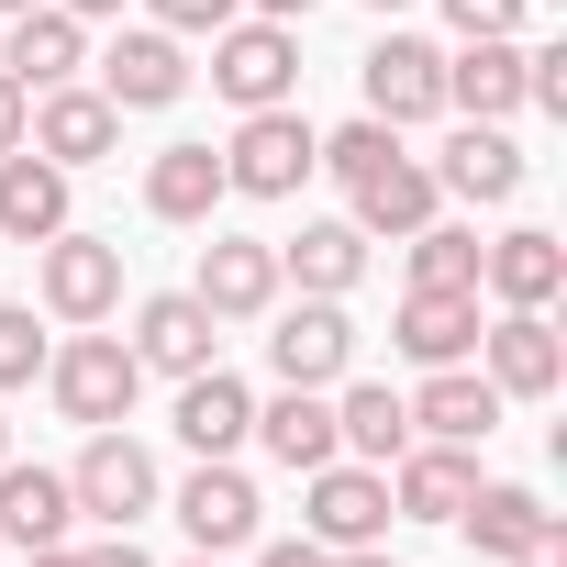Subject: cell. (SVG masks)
<instances>
[{"instance_id": "obj_20", "label": "cell", "mask_w": 567, "mask_h": 567, "mask_svg": "<svg viewBox=\"0 0 567 567\" xmlns=\"http://www.w3.org/2000/svg\"><path fill=\"white\" fill-rule=\"evenodd\" d=\"M123 346H134V368H145V379H189V368H212L223 323H212L189 290H156V301L134 312V334H123Z\"/></svg>"}, {"instance_id": "obj_38", "label": "cell", "mask_w": 567, "mask_h": 567, "mask_svg": "<svg viewBox=\"0 0 567 567\" xmlns=\"http://www.w3.org/2000/svg\"><path fill=\"white\" fill-rule=\"evenodd\" d=\"M23 123H34V90H23L12 68H0V156H12V145H23Z\"/></svg>"}, {"instance_id": "obj_6", "label": "cell", "mask_w": 567, "mask_h": 567, "mask_svg": "<svg viewBox=\"0 0 567 567\" xmlns=\"http://www.w3.org/2000/svg\"><path fill=\"white\" fill-rule=\"evenodd\" d=\"M357 90H368V123H390V134H412V123H434L445 112V45H423V34H379L368 56H357Z\"/></svg>"}, {"instance_id": "obj_23", "label": "cell", "mask_w": 567, "mask_h": 567, "mask_svg": "<svg viewBox=\"0 0 567 567\" xmlns=\"http://www.w3.org/2000/svg\"><path fill=\"white\" fill-rule=\"evenodd\" d=\"M0 68H12L23 90H68L90 68V23L56 12V0H34V12H12V34H0Z\"/></svg>"}, {"instance_id": "obj_14", "label": "cell", "mask_w": 567, "mask_h": 567, "mask_svg": "<svg viewBox=\"0 0 567 567\" xmlns=\"http://www.w3.org/2000/svg\"><path fill=\"white\" fill-rule=\"evenodd\" d=\"M467 489H478V445H434V434H412V445L390 456V523H456Z\"/></svg>"}, {"instance_id": "obj_32", "label": "cell", "mask_w": 567, "mask_h": 567, "mask_svg": "<svg viewBox=\"0 0 567 567\" xmlns=\"http://www.w3.org/2000/svg\"><path fill=\"white\" fill-rule=\"evenodd\" d=\"M45 357H56V334L34 323V301H0V390L45 379Z\"/></svg>"}, {"instance_id": "obj_9", "label": "cell", "mask_w": 567, "mask_h": 567, "mask_svg": "<svg viewBox=\"0 0 567 567\" xmlns=\"http://www.w3.org/2000/svg\"><path fill=\"white\" fill-rule=\"evenodd\" d=\"M278 290H290V278H278V245H267V234H212V245H200L189 301H200L212 323H267Z\"/></svg>"}, {"instance_id": "obj_15", "label": "cell", "mask_w": 567, "mask_h": 567, "mask_svg": "<svg viewBox=\"0 0 567 567\" xmlns=\"http://www.w3.org/2000/svg\"><path fill=\"white\" fill-rule=\"evenodd\" d=\"M423 167H434L445 200H478V212L523 200V145H512V123H456L445 156H423Z\"/></svg>"}, {"instance_id": "obj_36", "label": "cell", "mask_w": 567, "mask_h": 567, "mask_svg": "<svg viewBox=\"0 0 567 567\" xmlns=\"http://www.w3.org/2000/svg\"><path fill=\"white\" fill-rule=\"evenodd\" d=\"M445 23H456V45L467 34H523V0H445Z\"/></svg>"}, {"instance_id": "obj_28", "label": "cell", "mask_w": 567, "mask_h": 567, "mask_svg": "<svg viewBox=\"0 0 567 567\" xmlns=\"http://www.w3.org/2000/svg\"><path fill=\"white\" fill-rule=\"evenodd\" d=\"M234 189H223V145H156L145 167V212L156 223H212Z\"/></svg>"}, {"instance_id": "obj_16", "label": "cell", "mask_w": 567, "mask_h": 567, "mask_svg": "<svg viewBox=\"0 0 567 567\" xmlns=\"http://www.w3.org/2000/svg\"><path fill=\"white\" fill-rule=\"evenodd\" d=\"M401 412H412V434H434V445H489L512 401L478 379V357H456V368H423V390H412Z\"/></svg>"}, {"instance_id": "obj_39", "label": "cell", "mask_w": 567, "mask_h": 567, "mask_svg": "<svg viewBox=\"0 0 567 567\" xmlns=\"http://www.w3.org/2000/svg\"><path fill=\"white\" fill-rule=\"evenodd\" d=\"M79 567H156L134 534H101V545H79Z\"/></svg>"}, {"instance_id": "obj_29", "label": "cell", "mask_w": 567, "mask_h": 567, "mask_svg": "<svg viewBox=\"0 0 567 567\" xmlns=\"http://www.w3.org/2000/svg\"><path fill=\"white\" fill-rule=\"evenodd\" d=\"M334 445H346L357 467H390V456L412 445V412H401V390H379V379H334Z\"/></svg>"}, {"instance_id": "obj_45", "label": "cell", "mask_w": 567, "mask_h": 567, "mask_svg": "<svg viewBox=\"0 0 567 567\" xmlns=\"http://www.w3.org/2000/svg\"><path fill=\"white\" fill-rule=\"evenodd\" d=\"M368 12H379V23H401V12H412V0H368Z\"/></svg>"}, {"instance_id": "obj_35", "label": "cell", "mask_w": 567, "mask_h": 567, "mask_svg": "<svg viewBox=\"0 0 567 567\" xmlns=\"http://www.w3.org/2000/svg\"><path fill=\"white\" fill-rule=\"evenodd\" d=\"M145 12H156L167 34H223V23L245 12V0H145Z\"/></svg>"}, {"instance_id": "obj_10", "label": "cell", "mask_w": 567, "mask_h": 567, "mask_svg": "<svg viewBox=\"0 0 567 567\" xmlns=\"http://www.w3.org/2000/svg\"><path fill=\"white\" fill-rule=\"evenodd\" d=\"M267 368H278V390H334L346 368H357V323H346V301H290L267 323Z\"/></svg>"}, {"instance_id": "obj_24", "label": "cell", "mask_w": 567, "mask_h": 567, "mask_svg": "<svg viewBox=\"0 0 567 567\" xmlns=\"http://www.w3.org/2000/svg\"><path fill=\"white\" fill-rule=\"evenodd\" d=\"M478 290H412L401 301V323H390V346L412 357V368H456V357H478Z\"/></svg>"}, {"instance_id": "obj_5", "label": "cell", "mask_w": 567, "mask_h": 567, "mask_svg": "<svg viewBox=\"0 0 567 567\" xmlns=\"http://www.w3.org/2000/svg\"><path fill=\"white\" fill-rule=\"evenodd\" d=\"M301 534H312L323 556H346V545H390V467L323 456V467L301 478Z\"/></svg>"}, {"instance_id": "obj_4", "label": "cell", "mask_w": 567, "mask_h": 567, "mask_svg": "<svg viewBox=\"0 0 567 567\" xmlns=\"http://www.w3.org/2000/svg\"><path fill=\"white\" fill-rule=\"evenodd\" d=\"M212 90L234 101V112H278L301 90V23H256V12H234L223 34H212Z\"/></svg>"}, {"instance_id": "obj_22", "label": "cell", "mask_w": 567, "mask_h": 567, "mask_svg": "<svg viewBox=\"0 0 567 567\" xmlns=\"http://www.w3.org/2000/svg\"><path fill=\"white\" fill-rule=\"evenodd\" d=\"M79 534V489L68 467H23V456H0V545H68Z\"/></svg>"}, {"instance_id": "obj_40", "label": "cell", "mask_w": 567, "mask_h": 567, "mask_svg": "<svg viewBox=\"0 0 567 567\" xmlns=\"http://www.w3.org/2000/svg\"><path fill=\"white\" fill-rule=\"evenodd\" d=\"M256 567H323V545L312 534H278V545H256Z\"/></svg>"}, {"instance_id": "obj_11", "label": "cell", "mask_w": 567, "mask_h": 567, "mask_svg": "<svg viewBox=\"0 0 567 567\" xmlns=\"http://www.w3.org/2000/svg\"><path fill=\"white\" fill-rule=\"evenodd\" d=\"M478 379H489L501 401H556V390H567L556 323H545V312H489V323H478Z\"/></svg>"}, {"instance_id": "obj_1", "label": "cell", "mask_w": 567, "mask_h": 567, "mask_svg": "<svg viewBox=\"0 0 567 567\" xmlns=\"http://www.w3.org/2000/svg\"><path fill=\"white\" fill-rule=\"evenodd\" d=\"M45 390H56V412L68 423H134V390H145V368H134V346L123 334H101V323H68V346L45 357Z\"/></svg>"}, {"instance_id": "obj_21", "label": "cell", "mask_w": 567, "mask_h": 567, "mask_svg": "<svg viewBox=\"0 0 567 567\" xmlns=\"http://www.w3.org/2000/svg\"><path fill=\"white\" fill-rule=\"evenodd\" d=\"M245 434H256V390L212 357V368H189L178 379V445L189 456H245Z\"/></svg>"}, {"instance_id": "obj_44", "label": "cell", "mask_w": 567, "mask_h": 567, "mask_svg": "<svg viewBox=\"0 0 567 567\" xmlns=\"http://www.w3.org/2000/svg\"><path fill=\"white\" fill-rule=\"evenodd\" d=\"M56 12H79V23H112V12H123V0H56Z\"/></svg>"}, {"instance_id": "obj_42", "label": "cell", "mask_w": 567, "mask_h": 567, "mask_svg": "<svg viewBox=\"0 0 567 567\" xmlns=\"http://www.w3.org/2000/svg\"><path fill=\"white\" fill-rule=\"evenodd\" d=\"M245 12H256V23H301L312 0H245Z\"/></svg>"}, {"instance_id": "obj_17", "label": "cell", "mask_w": 567, "mask_h": 567, "mask_svg": "<svg viewBox=\"0 0 567 567\" xmlns=\"http://www.w3.org/2000/svg\"><path fill=\"white\" fill-rule=\"evenodd\" d=\"M478 290H489L501 312H545V301L567 290V245H556L545 223H512V234H489V245H478Z\"/></svg>"}, {"instance_id": "obj_19", "label": "cell", "mask_w": 567, "mask_h": 567, "mask_svg": "<svg viewBox=\"0 0 567 567\" xmlns=\"http://www.w3.org/2000/svg\"><path fill=\"white\" fill-rule=\"evenodd\" d=\"M445 112L512 123V112H523V34H467V45L445 56Z\"/></svg>"}, {"instance_id": "obj_12", "label": "cell", "mask_w": 567, "mask_h": 567, "mask_svg": "<svg viewBox=\"0 0 567 567\" xmlns=\"http://www.w3.org/2000/svg\"><path fill=\"white\" fill-rule=\"evenodd\" d=\"M189 79H200V68H189V45H178L167 23H134V34H112V56H101V101H112V112H167Z\"/></svg>"}, {"instance_id": "obj_3", "label": "cell", "mask_w": 567, "mask_h": 567, "mask_svg": "<svg viewBox=\"0 0 567 567\" xmlns=\"http://www.w3.org/2000/svg\"><path fill=\"white\" fill-rule=\"evenodd\" d=\"M312 167H323V134L301 123V101L245 112V123H234V145H223V189H234V200H290Z\"/></svg>"}, {"instance_id": "obj_48", "label": "cell", "mask_w": 567, "mask_h": 567, "mask_svg": "<svg viewBox=\"0 0 567 567\" xmlns=\"http://www.w3.org/2000/svg\"><path fill=\"white\" fill-rule=\"evenodd\" d=\"M189 567H223V556H189Z\"/></svg>"}, {"instance_id": "obj_41", "label": "cell", "mask_w": 567, "mask_h": 567, "mask_svg": "<svg viewBox=\"0 0 567 567\" xmlns=\"http://www.w3.org/2000/svg\"><path fill=\"white\" fill-rule=\"evenodd\" d=\"M323 567H401L390 545H346V556H323Z\"/></svg>"}, {"instance_id": "obj_47", "label": "cell", "mask_w": 567, "mask_h": 567, "mask_svg": "<svg viewBox=\"0 0 567 567\" xmlns=\"http://www.w3.org/2000/svg\"><path fill=\"white\" fill-rule=\"evenodd\" d=\"M0 456H12V423H0Z\"/></svg>"}, {"instance_id": "obj_31", "label": "cell", "mask_w": 567, "mask_h": 567, "mask_svg": "<svg viewBox=\"0 0 567 567\" xmlns=\"http://www.w3.org/2000/svg\"><path fill=\"white\" fill-rule=\"evenodd\" d=\"M401 245H412V290H478V234L467 223H423Z\"/></svg>"}, {"instance_id": "obj_26", "label": "cell", "mask_w": 567, "mask_h": 567, "mask_svg": "<svg viewBox=\"0 0 567 567\" xmlns=\"http://www.w3.org/2000/svg\"><path fill=\"white\" fill-rule=\"evenodd\" d=\"M278 278H301L312 301H346L357 278H368V234H357L346 212H323V223H301L290 245H278Z\"/></svg>"}, {"instance_id": "obj_2", "label": "cell", "mask_w": 567, "mask_h": 567, "mask_svg": "<svg viewBox=\"0 0 567 567\" xmlns=\"http://www.w3.org/2000/svg\"><path fill=\"white\" fill-rule=\"evenodd\" d=\"M34 312L45 323H112L123 312V245L112 234H45L34 245Z\"/></svg>"}, {"instance_id": "obj_27", "label": "cell", "mask_w": 567, "mask_h": 567, "mask_svg": "<svg viewBox=\"0 0 567 567\" xmlns=\"http://www.w3.org/2000/svg\"><path fill=\"white\" fill-rule=\"evenodd\" d=\"M0 234H12V245L68 234V167H56V156H34V145L0 156Z\"/></svg>"}, {"instance_id": "obj_46", "label": "cell", "mask_w": 567, "mask_h": 567, "mask_svg": "<svg viewBox=\"0 0 567 567\" xmlns=\"http://www.w3.org/2000/svg\"><path fill=\"white\" fill-rule=\"evenodd\" d=\"M0 12H34V0H0Z\"/></svg>"}, {"instance_id": "obj_33", "label": "cell", "mask_w": 567, "mask_h": 567, "mask_svg": "<svg viewBox=\"0 0 567 567\" xmlns=\"http://www.w3.org/2000/svg\"><path fill=\"white\" fill-rule=\"evenodd\" d=\"M390 145H401V134H390V123H368V112H357V123H346V134H323V167H334V178H346V189H357V178H368V167H379V156H390Z\"/></svg>"}, {"instance_id": "obj_43", "label": "cell", "mask_w": 567, "mask_h": 567, "mask_svg": "<svg viewBox=\"0 0 567 567\" xmlns=\"http://www.w3.org/2000/svg\"><path fill=\"white\" fill-rule=\"evenodd\" d=\"M23 567H79V534H68V545H34Z\"/></svg>"}, {"instance_id": "obj_18", "label": "cell", "mask_w": 567, "mask_h": 567, "mask_svg": "<svg viewBox=\"0 0 567 567\" xmlns=\"http://www.w3.org/2000/svg\"><path fill=\"white\" fill-rule=\"evenodd\" d=\"M434 200H445V189H434V167H423L412 145H390V156H379V167H368V178L346 189V223H357V234H390V245H401V234H423V223H434Z\"/></svg>"}, {"instance_id": "obj_13", "label": "cell", "mask_w": 567, "mask_h": 567, "mask_svg": "<svg viewBox=\"0 0 567 567\" xmlns=\"http://www.w3.org/2000/svg\"><path fill=\"white\" fill-rule=\"evenodd\" d=\"M23 145H34V156H56V167L79 178V167H101V156L123 145V112H112L90 79H68V90H34V123H23Z\"/></svg>"}, {"instance_id": "obj_34", "label": "cell", "mask_w": 567, "mask_h": 567, "mask_svg": "<svg viewBox=\"0 0 567 567\" xmlns=\"http://www.w3.org/2000/svg\"><path fill=\"white\" fill-rule=\"evenodd\" d=\"M523 101L534 112H567V45H523Z\"/></svg>"}, {"instance_id": "obj_7", "label": "cell", "mask_w": 567, "mask_h": 567, "mask_svg": "<svg viewBox=\"0 0 567 567\" xmlns=\"http://www.w3.org/2000/svg\"><path fill=\"white\" fill-rule=\"evenodd\" d=\"M68 489H79V523H112V534H134V523L156 512V456H145L123 423H101V434L79 445Z\"/></svg>"}, {"instance_id": "obj_8", "label": "cell", "mask_w": 567, "mask_h": 567, "mask_svg": "<svg viewBox=\"0 0 567 567\" xmlns=\"http://www.w3.org/2000/svg\"><path fill=\"white\" fill-rule=\"evenodd\" d=\"M178 534H189V556H245L256 545V523H267V501H256V478L234 467V456H200L189 478H178Z\"/></svg>"}, {"instance_id": "obj_30", "label": "cell", "mask_w": 567, "mask_h": 567, "mask_svg": "<svg viewBox=\"0 0 567 567\" xmlns=\"http://www.w3.org/2000/svg\"><path fill=\"white\" fill-rule=\"evenodd\" d=\"M534 523H545V501H534L523 478H478V489H467V512H456V534H467L478 556H512Z\"/></svg>"}, {"instance_id": "obj_37", "label": "cell", "mask_w": 567, "mask_h": 567, "mask_svg": "<svg viewBox=\"0 0 567 567\" xmlns=\"http://www.w3.org/2000/svg\"><path fill=\"white\" fill-rule=\"evenodd\" d=\"M512 567H567V523H556V512H545V523H534V534H523V545H512Z\"/></svg>"}, {"instance_id": "obj_25", "label": "cell", "mask_w": 567, "mask_h": 567, "mask_svg": "<svg viewBox=\"0 0 567 567\" xmlns=\"http://www.w3.org/2000/svg\"><path fill=\"white\" fill-rule=\"evenodd\" d=\"M245 445H267L290 478H312L323 456H346L334 445V390H278V401H256V434Z\"/></svg>"}]
</instances>
